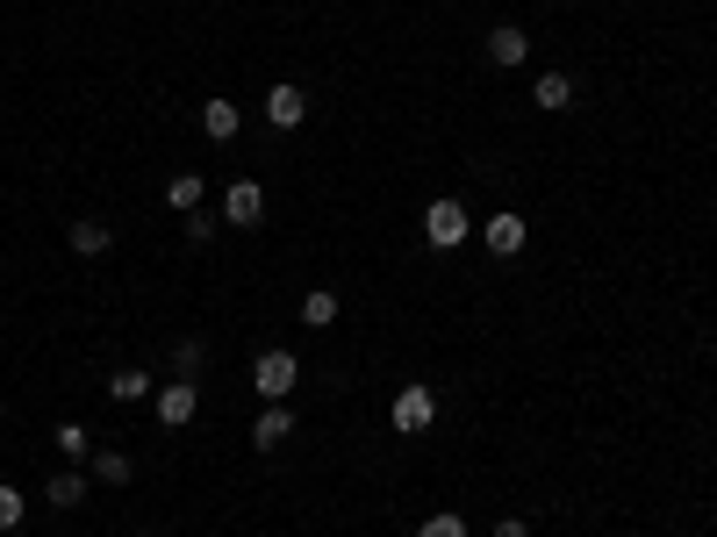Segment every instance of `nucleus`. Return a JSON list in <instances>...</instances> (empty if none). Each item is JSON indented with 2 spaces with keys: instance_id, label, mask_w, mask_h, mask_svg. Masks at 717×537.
<instances>
[{
  "instance_id": "nucleus-7",
  "label": "nucleus",
  "mask_w": 717,
  "mask_h": 537,
  "mask_svg": "<svg viewBox=\"0 0 717 537\" xmlns=\"http://www.w3.org/2000/svg\"><path fill=\"white\" fill-rule=\"evenodd\" d=\"M194 409H202V394H194V380H180V388H158V423L165 430H187Z\"/></svg>"
},
{
  "instance_id": "nucleus-12",
  "label": "nucleus",
  "mask_w": 717,
  "mask_h": 537,
  "mask_svg": "<svg viewBox=\"0 0 717 537\" xmlns=\"http://www.w3.org/2000/svg\"><path fill=\"white\" fill-rule=\"evenodd\" d=\"M144 394H151V373H144V365H122V373L109 380V402H122V409L144 402Z\"/></svg>"
},
{
  "instance_id": "nucleus-17",
  "label": "nucleus",
  "mask_w": 717,
  "mask_h": 537,
  "mask_svg": "<svg viewBox=\"0 0 717 537\" xmlns=\"http://www.w3.org/2000/svg\"><path fill=\"white\" fill-rule=\"evenodd\" d=\"M58 452H65V458H86V452H94V437H86V423H80V416L58 423Z\"/></svg>"
},
{
  "instance_id": "nucleus-14",
  "label": "nucleus",
  "mask_w": 717,
  "mask_h": 537,
  "mask_svg": "<svg viewBox=\"0 0 717 537\" xmlns=\"http://www.w3.org/2000/svg\"><path fill=\"white\" fill-rule=\"evenodd\" d=\"M202 194H208V187H202V173H180V179H165V202H173L180 215H194V208H202Z\"/></svg>"
},
{
  "instance_id": "nucleus-9",
  "label": "nucleus",
  "mask_w": 717,
  "mask_h": 537,
  "mask_svg": "<svg viewBox=\"0 0 717 537\" xmlns=\"http://www.w3.org/2000/svg\"><path fill=\"white\" fill-rule=\"evenodd\" d=\"M287 437H295V416H287V409H280V402H273V409H266V416H258V423H252V444H258V452H280V444H287Z\"/></svg>"
},
{
  "instance_id": "nucleus-15",
  "label": "nucleus",
  "mask_w": 717,
  "mask_h": 537,
  "mask_svg": "<svg viewBox=\"0 0 717 537\" xmlns=\"http://www.w3.org/2000/svg\"><path fill=\"white\" fill-rule=\"evenodd\" d=\"M301 322H316V330L338 322V295H330V287H309V295H301Z\"/></svg>"
},
{
  "instance_id": "nucleus-21",
  "label": "nucleus",
  "mask_w": 717,
  "mask_h": 537,
  "mask_svg": "<svg viewBox=\"0 0 717 537\" xmlns=\"http://www.w3.org/2000/svg\"><path fill=\"white\" fill-rule=\"evenodd\" d=\"M216 237V215H187V244H208Z\"/></svg>"
},
{
  "instance_id": "nucleus-19",
  "label": "nucleus",
  "mask_w": 717,
  "mask_h": 537,
  "mask_svg": "<svg viewBox=\"0 0 717 537\" xmlns=\"http://www.w3.org/2000/svg\"><path fill=\"white\" fill-rule=\"evenodd\" d=\"M51 502H58V509H80V502H86V481H80V473H58V481H51Z\"/></svg>"
},
{
  "instance_id": "nucleus-13",
  "label": "nucleus",
  "mask_w": 717,
  "mask_h": 537,
  "mask_svg": "<svg viewBox=\"0 0 717 537\" xmlns=\"http://www.w3.org/2000/svg\"><path fill=\"white\" fill-rule=\"evenodd\" d=\"M237 122H244V115H237V101H208V107H202V130L216 136V144H231Z\"/></svg>"
},
{
  "instance_id": "nucleus-2",
  "label": "nucleus",
  "mask_w": 717,
  "mask_h": 537,
  "mask_svg": "<svg viewBox=\"0 0 717 537\" xmlns=\"http://www.w3.org/2000/svg\"><path fill=\"white\" fill-rule=\"evenodd\" d=\"M388 423L402 430V437H423V430L438 423V394L431 388H402V394H395V409H388Z\"/></svg>"
},
{
  "instance_id": "nucleus-3",
  "label": "nucleus",
  "mask_w": 717,
  "mask_h": 537,
  "mask_svg": "<svg viewBox=\"0 0 717 537\" xmlns=\"http://www.w3.org/2000/svg\"><path fill=\"white\" fill-rule=\"evenodd\" d=\"M467 229H474V215H467L460 202H431V208H423V237H431L438 251H452V244H467Z\"/></svg>"
},
{
  "instance_id": "nucleus-5",
  "label": "nucleus",
  "mask_w": 717,
  "mask_h": 537,
  "mask_svg": "<svg viewBox=\"0 0 717 537\" xmlns=\"http://www.w3.org/2000/svg\"><path fill=\"white\" fill-rule=\"evenodd\" d=\"M481 237H488V251H495V258H516L531 244V223H524V215H488Z\"/></svg>"
},
{
  "instance_id": "nucleus-1",
  "label": "nucleus",
  "mask_w": 717,
  "mask_h": 537,
  "mask_svg": "<svg viewBox=\"0 0 717 537\" xmlns=\"http://www.w3.org/2000/svg\"><path fill=\"white\" fill-rule=\"evenodd\" d=\"M252 388L266 394V402H287V394L301 388V359L295 351H266V359L252 365Z\"/></svg>"
},
{
  "instance_id": "nucleus-10",
  "label": "nucleus",
  "mask_w": 717,
  "mask_h": 537,
  "mask_svg": "<svg viewBox=\"0 0 717 537\" xmlns=\"http://www.w3.org/2000/svg\"><path fill=\"white\" fill-rule=\"evenodd\" d=\"M531 101H539L545 115H560V107H574V80H567V72H545V80L531 86Z\"/></svg>"
},
{
  "instance_id": "nucleus-11",
  "label": "nucleus",
  "mask_w": 717,
  "mask_h": 537,
  "mask_svg": "<svg viewBox=\"0 0 717 537\" xmlns=\"http://www.w3.org/2000/svg\"><path fill=\"white\" fill-rule=\"evenodd\" d=\"M109 223H94V215H80V223H72V251H80V258H101V251H109Z\"/></svg>"
},
{
  "instance_id": "nucleus-8",
  "label": "nucleus",
  "mask_w": 717,
  "mask_h": 537,
  "mask_svg": "<svg viewBox=\"0 0 717 537\" xmlns=\"http://www.w3.org/2000/svg\"><path fill=\"white\" fill-rule=\"evenodd\" d=\"M488 58H495V65H524V58H531V37L516 22H495V29H488Z\"/></svg>"
},
{
  "instance_id": "nucleus-18",
  "label": "nucleus",
  "mask_w": 717,
  "mask_h": 537,
  "mask_svg": "<svg viewBox=\"0 0 717 537\" xmlns=\"http://www.w3.org/2000/svg\"><path fill=\"white\" fill-rule=\"evenodd\" d=\"M417 537H467V516H452V509H438V516H423Z\"/></svg>"
},
{
  "instance_id": "nucleus-16",
  "label": "nucleus",
  "mask_w": 717,
  "mask_h": 537,
  "mask_svg": "<svg viewBox=\"0 0 717 537\" xmlns=\"http://www.w3.org/2000/svg\"><path fill=\"white\" fill-rule=\"evenodd\" d=\"M136 473V458L130 452H94V481H109V487H122Z\"/></svg>"
},
{
  "instance_id": "nucleus-22",
  "label": "nucleus",
  "mask_w": 717,
  "mask_h": 537,
  "mask_svg": "<svg viewBox=\"0 0 717 537\" xmlns=\"http://www.w3.org/2000/svg\"><path fill=\"white\" fill-rule=\"evenodd\" d=\"M495 537H531V524H516V516H502V524H495Z\"/></svg>"
},
{
  "instance_id": "nucleus-20",
  "label": "nucleus",
  "mask_w": 717,
  "mask_h": 537,
  "mask_svg": "<svg viewBox=\"0 0 717 537\" xmlns=\"http://www.w3.org/2000/svg\"><path fill=\"white\" fill-rule=\"evenodd\" d=\"M22 509H29V502H22V495H14V487H8V481H0V537H8L14 524H22Z\"/></svg>"
},
{
  "instance_id": "nucleus-6",
  "label": "nucleus",
  "mask_w": 717,
  "mask_h": 537,
  "mask_svg": "<svg viewBox=\"0 0 717 537\" xmlns=\"http://www.w3.org/2000/svg\"><path fill=\"white\" fill-rule=\"evenodd\" d=\"M301 115H309L301 86H295V80H280V86L266 94V122H273V130H301Z\"/></svg>"
},
{
  "instance_id": "nucleus-4",
  "label": "nucleus",
  "mask_w": 717,
  "mask_h": 537,
  "mask_svg": "<svg viewBox=\"0 0 717 537\" xmlns=\"http://www.w3.org/2000/svg\"><path fill=\"white\" fill-rule=\"evenodd\" d=\"M223 215H231L237 229H252V223H266V187L258 179H237L231 194H223Z\"/></svg>"
}]
</instances>
